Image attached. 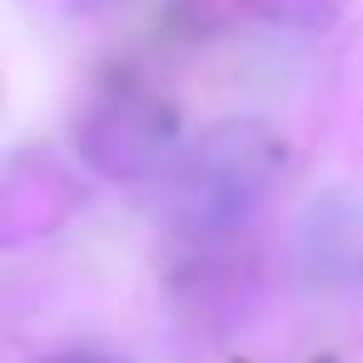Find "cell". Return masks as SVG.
<instances>
[{
  "label": "cell",
  "mask_w": 363,
  "mask_h": 363,
  "mask_svg": "<svg viewBox=\"0 0 363 363\" xmlns=\"http://www.w3.org/2000/svg\"><path fill=\"white\" fill-rule=\"evenodd\" d=\"M279 174L284 140L264 120H219L174 160L164 214L184 234H229L269 199Z\"/></svg>",
  "instance_id": "6da1fadb"
},
{
  "label": "cell",
  "mask_w": 363,
  "mask_h": 363,
  "mask_svg": "<svg viewBox=\"0 0 363 363\" xmlns=\"http://www.w3.org/2000/svg\"><path fill=\"white\" fill-rule=\"evenodd\" d=\"M75 11H105V6H115V0H70Z\"/></svg>",
  "instance_id": "277c9868"
},
{
  "label": "cell",
  "mask_w": 363,
  "mask_h": 363,
  "mask_svg": "<svg viewBox=\"0 0 363 363\" xmlns=\"http://www.w3.org/2000/svg\"><path fill=\"white\" fill-rule=\"evenodd\" d=\"M45 363H130V358H120V353H95V348H75V353H55V358H45Z\"/></svg>",
  "instance_id": "3957f363"
},
{
  "label": "cell",
  "mask_w": 363,
  "mask_h": 363,
  "mask_svg": "<svg viewBox=\"0 0 363 363\" xmlns=\"http://www.w3.org/2000/svg\"><path fill=\"white\" fill-rule=\"evenodd\" d=\"M75 145L80 155L110 174V179H140L150 174L169 145H174V115L164 100L135 90V85H115L105 95H95L80 120H75Z\"/></svg>",
  "instance_id": "7a4b0ae2"
}]
</instances>
